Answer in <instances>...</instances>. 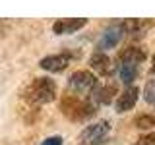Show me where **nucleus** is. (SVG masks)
Wrapping results in <instances>:
<instances>
[{
	"label": "nucleus",
	"instance_id": "1",
	"mask_svg": "<svg viewBox=\"0 0 155 145\" xmlns=\"http://www.w3.org/2000/svg\"><path fill=\"white\" fill-rule=\"evenodd\" d=\"M56 95V85L48 77H37L31 85H29V99L33 103H51Z\"/></svg>",
	"mask_w": 155,
	"mask_h": 145
},
{
	"label": "nucleus",
	"instance_id": "2",
	"mask_svg": "<svg viewBox=\"0 0 155 145\" xmlns=\"http://www.w3.org/2000/svg\"><path fill=\"white\" fill-rule=\"evenodd\" d=\"M110 132V124L107 120H101V122H95L91 126H87L84 132L80 134V143L84 145H95V143H101L103 139L109 135Z\"/></svg>",
	"mask_w": 155,
	"mask_h": 145
},
{
	"label": "nucleus",
	"instance_id": "3",
	"mask_svg": "<svg viewBox=\"0 0 155 145\" xmlns=\"http://www.w3.org/2000/svg\"><path fill=\"white\" fill-rule=\"evenodd\" d=\"M97 87V77L87 70L74 72L70 76V89L76 93H85V91H93Z\"/></svg>",
	"mask_w": 155,
	"mask_h": 145
},
{
	"label": "nucleus",
	"instance_id": "4",
	"mask_svg": "<svg viewBox=\"0 0 155 145\" xmlns=\"http://www.w3.org/2000/svg\"><path fill=\"white\" fill-rule=\"evenodd\" d=\"M87 23L85 18H64V19H58L52 25V31L56 35H68V33H76L78 29H81Z\"/></svg>",
	"mask_w": 155,
	"mask_h": 145
},
{
	"label": "nucleus",
	"instance_id": "5",
	"mask_svg": "<svg viewBox=\"0 0 155 145\" xmlns=\"http://www.w3.org/2000/svg\"><path fill=\"white\" fill-rule=\"evenodd\" d=\"M122 35H124L122 25H110L103 33V37L99 39V45H97V47H99L101 50H105V48H113V47L118 45V41L122 39Z\"/></svg>",
	"mask_w": 155,
	"mask_h": 145
},
{
	"label": "nucleus",
	"instance_id": "6",
	"mask_svg": "<svg viewBox=\"0 0 155 145\" xmlns=\"http://www.w3.org/2000/svg\"><path fill=\"white\" fill-rule=\"evenodd\" d=\"M138 97H140V89L134 87V85H130L128 89H124V93L118 97V101H116V110H118V112H126V110L134 108Z\"/></svg>",
	"mask_w": 155,
	"mask_h": 145
},
{
	"label": "nucleus",
	"instance_id": "7",
	"mask_svg": "<svg viewBox=\"0 0 155 145\" xmlns=\"http://www.w3.org/2000/svg\"><path fill=\"white\" fill-rule=\"evenodd\" d=\"M70 62V54H51L41 60V68L47 72H62Z\"/></svg>",
	"mask_w": 155,
	"mask_h": 145
},
{
	"label": "nucleus",
	"instance_id": "8",
	"mask_svg": "<svg viewBox=\"0 0 155 145\" xmlns=\"http://www.w3.org/2000/svg\"><path fill=\"white\" fill-rule=\"evenodd\" d=\"M116 93V83H107L105 87H99L97 85L93 91H91V101L95 103H101V105H110L113 103V95Z\"/></svg>",
	"mask_w": 155,
	"mask_h": 145
},
{
	"label": "nucleus",
	"instance_id": "9",
	"mask_svg": "<svg viewBox=\"0 0 155 145\" xmlns=\"http://www.w3.org/2000/svg\"><path fill=\"white\" fill-rule=\"evenodd\" d=\"M89 64H91V68H93L97 74H101V76H109L110 72H113V64H110V58L107 56L105 52H95V54H91Z\"/></svg>",
	"mask_w": 155,
	"mask_h": 145
},
{
	"label": "nucleus",
	"instance_id": "10",
	"mask_svg": "<svg viewBox=\"0 0 155 145\" xmlns=\"http://www.w3.org/2000/svg\"><path fill=\"white\" fill-rule=\"evenodd\" d=\"M118 60L122 62V64H136L138 66L140 62L145 60V52L138 47H128V48H124V50H120Z\"/></svg>",
	"mask_w": 155,
	"mask_h": 145
},
{
	"label": "nucleus",
	"instance_id": "11",
	"mask_svg": "<svg viewBox=\"0 0 155 145\" xmlns=\"http://www.w3.org/2000/svg\"><path fill=\"white\" fill-rule=\"evenodd\" d=\"M149 25V21H142V19H126L122 23L124 33H132V35H142V31Z\"/></svg>",
	"mask_w": 155,
	"mask_h": 145
},
{
	"label": "nucleus",
	"instance_id": "12",
	"mask_svg": "<svg viewBox=\"0 0 155 145\" xmlns=\"http://www.w3.org/2000/svg\"><path fill=\"white\" fill-rule=\"evenodd\" d=\"M138 76V66L136 64H120V79L124 83H132Z\"/></svg>",
	"mask_w": 155,
	"mask_h": 145
},
{
	"label": "nucleus",
	"instance_id": "13",
	"mask_svg": "<svg viewBox=\"0 0 155 145\" xmlns=\"http://www.w3.org/2000/svg\"><path fill=\"white\" fill-rule=\"evenodd\" d=\"M143 97L149 105H155V79H149L143 89Z\"/></svg>",
	"mask_w": 155,
	"mask_h": 145
},
{
	"label": "nucleus",
	"instance_id": "14",
	"mask_svg": "<svg viewBox=\"0 0 155 145\" xmlns=\"http://www.w3.org/2000/svg\"><path fill=\"white\" fill-rule=\"evenodd\" d=\"M136 126L138 128H151V126H155V118L153 116H140L138 120H136Z\"/></svg>",
	"mask_w": 155,
	"mask_h": 145
},
{
	"label": "nucleus",
	"instance_id": "15",
	"mask_svg": "<svg viewBox=\"0 0 155 145\" xmlns=\"http://www.w3.org/2000/svg\"><path fill=\"white\" fill-rule=\"evenodd\" d=\"M134 145H155V134H147V135H142Z\"/></svg>",
	"mask_w": 155,
	"mask_h": 145
},
{
	"label": "nucleus",
	"instance_id": "16",
	"mask_svg": "<svg viewBox=\"0 0 155 145\" xmlns=\"http://www.w3.org/2000/svg\"><path fill=\"white\" fill-rule=\"evenodd\" d=\"M41 145H62V137H58V135H54V137H47Z\"/></svg>",
	"mask_w": 155,
	"mask_h": 145
},
{
	"label": "nucleus",
	"instance_id": "17",
	"mask_svg": "<svg viewBox=\"0 0 155 145\" xmlns=\"http://www.w3.org/2000/svg\"><path fill=\"white\" fill-rule=\"evenodd\" d=\"M151 70H153V74H155V56H153V66H151Z\"/></svg>",
	"mask_w": 155,
	"mask_h": 145
}]
</instances>
